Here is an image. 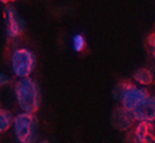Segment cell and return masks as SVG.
I'll list each match as a JSON object with an SVG mask.
<instances>
[{
	"mask_svg": "<svg viewBox=\"0 0 155 143\" xmlns=\"http://www.w3.org/2000/svg\"><path fill=\"white\" fill-rule=\"evenodd\" d=\"M12 83V79L7 75L5 73H0V87H3V86H7V84H10Z\"/></svg>",
	"mask_w": 155,
	"mask_h": 143,
	"instance_id": "obj_13",
	"label": "cell"
},
{
	"mask_svg": "<svg viewBox=\"0 0 155 143\" xmlns=\"http://www.w3.org/2000/svg\"><path fill=\"white\" fill-rule=\"evenodd\" d=\"M13 119H15V116L9 110L0 109V135L7 132L13 126Z\"/></svg>",
	"mask_w": 155,
	"mask_h": 143,
	"instance_id": "obj_10",
	"label": "cell"
},
{
	"mask_svg": "<svg viewBox=\"0 0 155 143\" xmlns=\"http://www.w3.org/2000/svg\"><path fill=\"white\" fill-rule=\"evenodd\" d=\"M109 120H111V125L115 127L116 130H122V132L129 130L132 127V125L135 123V120H134V117H132V113L128 112L127 109H124L122 106L114 109Z\"/></svg>",
	"mask_w": 155,
	"mask_h": 143,
	"instance_id": "obj_7",
	"label": "cell"
},
{
	"mask_svg": "<svg viewBox=\"0 0 155 143\" xmlns=\"http://www.w3.org/2000/svg\"><path fill=\"white\" fill-rule=\"evenodd\" d=\"M134 80L141 84V86H148L154 82V77H152V72L150 69H145V67H141V69H137L134 72Z\"/></svg>",
	"mask_w": 155,
	"mask_h": 143,
	"instance_id": "obj_9",
	"label": "cell"
},
{
	"mask_svg": "<svg viewBox=\"0 0 155 143\" xmlns=\"http://www.w3.org/2000/svg\"><path fill=\"white\" fill-rule=\"evenodd\" d=\"M10 2H15V0H2L3 5H7V3H10Z\"/></svg>",
	"mask_w": 155,
	"mask_h": 143,
	"instance_id": "obj_17",
	"label": "cell"
},
{
	"mask_svg": "<svg viewBox=\"0 0 155 143\" xmlns=\"http://www.w3.org/2000/svg\"><path fill=\"white\" fill-rule=\"evenodd\" d=\"M148 96H150V93H148V90L145 87H138V86L131 84L125 90V93H124V96H122V99H121L122 107L132 113V110L135 107H138Z\"/></svg>",
	"mask_w": 155,
	"mask_h": 143,
	"instance_id": "obj_5",
	"label": "cell"
},
{
	"mask_svg": "<svg viewBox=\"0 0 155 143\" xmlns=\"http://www.w3.org/2000/svg\"><path fill=\"white\" fill-rule=\"evenodd\" d=\"M131 84H132V83H129V82L118 83L115 87H114V90H112V96H114V99H115V100H121L122 96H124V93H125V90H127Z\"/></svg>",
	"mask_w": 155,
	"mask_h": 143,
	"instance_id": "obj_11",
	"label": "cell"
},
{
	"mask_svg": "<svg viewBox=\"0 0 155 143\" xmlns=\"http://www.w3.org/2000/svg\"><path fill=\"white\" fill-rule=\"evenodd\" d=\"M147 43L150 44L151 47H152V46H154V44H155V33H151L150 36H148V37H147Z\"/></svg>",
	"mask_w": 155,
	"mask_h": 143,
	"instance_id": "obj_15",
	"label": "cell"
},
{
	"mask_svg": "<svg viewBox=\"0 0 155 143\" xmlns=\"http://www.w3.org/2000/svg\"><path fill=\"white\" fill-rule=\"evenodd\" d=\"M85 44H86V42H85V37L82 34H75L72 37V47L75 52H82L85 49Z\"/></svg>",
	"mask_w": 155,
	"mask_h": 143,
	"instance_id": "obj_12",
	"label": "cell"
},
{
	"mask_svg": "<svg viewBox=\"0 0 155 143\" xmlns=\"http://www.w3.org/2000/svg\"><path fill=\"white\" fill-rule=\"evenodd\" d=\"M15 96L19 107L25 113H36L40 107L42 102V94H40V87L36 80L32 77H25L19 79L15 83Z\"/></svg>",
	"mask_w": 155,
	"mask_h": 143,
	"instance_id": "obj_1",
	"label": "cell"
},
{
	"mask_svg": "<svg viewBox=\"0 0 155 143\" xmlns=\"http://www.w3.org/2000/svg\"><path fill=\"white\" fill-rule=\"evenodd\" d=\"M5 23H6V33L10 39H16L25 32L26 22L23 20L19 11L13 6L5 7Z\"/></svg>",
	"mask_w": 155,
	"mask_h": 143,
	"instance_id": "obj_4",
	"label": "cell"
},
{
	"mask_svg": "<svg viewBox=\"0 0 155 143\" xmlns=\"http://www.w3.org/2000/svg\"><path fill=\"white\" fill-rule=\"evenodd\" d=\"M38 143H49V142H46V140H42V142H38Z\"/></svg>",
	"mask_w": 155,
	"mask_h": 143,
	"instance_id": "obj_18",
	"label": "cell"
},
{
	"mask_svg": "<svg viewBox=\"0 0 155 143\" xmlns=\"http://www.w3.org/2000/svg\"><path fill=\"white\" fill-rule=\"evenodd\" d=\"M134 136L137 143H155V126L154 123L139 122L134 127Z\"/></svg>",
	"mask_w": 155,
	"mask_h": 143,
	"instance_id": "obj_8",
	"label": "cell"
},
{
	"mask_svg": "<svg viewBox=\"0 0 155 143\" xmlns=\"http://www.w3.org/2000/svg\"><path fill=\"white\" fill-rule=\"evenodd\" d=\"M132 117L137 123H139V122L154 123L155 122V96L150 94L138 107H135L132 110Z\"/></svg>",
	"mask_w": 155,
	"mask_h": 143,
	"instance_id": "obj_6",
	"label": "cell"
},
{
	"mask_svg": "<svg viewBox=\"0 0 155 143\" xmlns=\"http://www.w3.org/2000/svg\"><path fill=\"white\" fill-rule=\"evenodd\" d=\"M151 52H152V57H154V60H155V44L151 47Z\"/></svg>",
	"mask_w": 155,
	"mask_h": 143,
	"instance_id": "obj_16",
	"label": "cell"
},
{
	"mask_svg": "<svg viewBox=\"0 0 155 143\" xmlns=\"http://www.w3.org/2000/svg\"><path fill=\"white\" fill-rule=\"evenodd\" d=\"M125 143H137L135 136H134V132H128L127 139H125Z\"/></svg>",
	"mask_w": 155,
	"mask_h": 143,
	"instance_id": "obj_14",
	"label": "cell"
},
{
	"mask_svg": "<svg viewBox=\"0 0 155 143\" xmlns=\"http://www.w3.org/2000/svg\"><path fill=\"white\" fill-rule=\"evenodd\" d=\"M13 130L17 143H38L39 120L33 113H19L13 119Z\"/></svg>",
	"mask_w": 155,
	"mask_h": 143,
	"instance_id": "obj_2",
	"label": "cell"
},
{
	"mask_svg": "<svg viewBox=\"0 0 155 143\" xmlns=\"http://www.w3.org/2000/svg\"><path fill=\"white\" fill-rule=\"evenodd\" d=\"M10 63L12 70L16 77L19 79L30 77L32 72L35 70V66H36V56L33 55V52L25 49V47L15 49L12 52Z\"/></svg>",
	"mask_w": 155,
	"mask_h": 143,
	"instance_id": "obj_3",
	"label": "cell"
}]
</instances>
